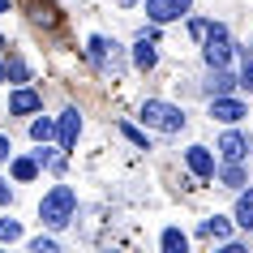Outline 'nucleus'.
Here are the masks:
<instances>
[{
    "label": "nucleus",
    "mask_w": 253,
    "mask_h": 253,
    "mask_svg": "<svg viewBox=\"0 0 253 253\" xmlns=\"http://www.w3.org/2000/svg\"><path fill=\"white\" fill-rule=\"evenodd\" d=\"M73 214H78V193H73L69 185H56V189L43 193V202H39V223H47V227H69V223H73Z\"/></svg>",
    "instance_id": "nucleus-1"
},
{
    "label": "nucleus",
    "mask_w": 253,
    "mask_h": 253,
    "mask_svg": "<svg viewBox=\"0 0 253 253\" xmlns=\"http://www.w3.org/2000/svg\"><path fill=\"white\" fill-rule=\"evenodd\" d=\"M142 125L159 129V133H180L185 129V112L176 103H163V99H146L142 103Z\"/></svg>",
    "instance_id": "nucleus-2"
},
{
    "label": "nucleus",
    "mask_w": 253,
    "mask_h": 253,
    "mask_svg": "<svg viewBox=\"0 0 253 253\" xmlns=\"http://www.w3.org/2000/svg\"><path fill=\"white\" fill-rule=\"evenodd\" d=\"M232 47H236V43H232V30H227L223 22H211L206 35H202V60L211 69H219V65L232 60Z\"/></svg>",
    "instance_id": "nucleus-3"
},
{
    "label": "nucleus",
    "mask_w": 253,
    "mask_h": 253,
    "mask_svg": "<svg viewBox=\"0 0 253 253\" xmlns=\"http://www.w3.org/2000/svg\"><path fill=\"white\" fill-rule=\"evenodd\" d=\"M90 60L99 65V73H112V78L125 73V60H120V43H116V39L90 35Z\"/></svg>",
    "instance_id": "nucleus-4"
},
{
    "label": "nucleus",
    "mask_w": 253,
    "mask_h": 253,
    "mask_svg": "<svg viewBox=\"0 0 253 253\" xmlns=\"http://www.w3.org/2000/svg\"><path fill=\"white\" fill-rule=\"evenodd\" d=\"M189 9H193V0H146V17L155 26H168L176 17H185Z\"/></svg>",
    "instance_id": "nucleus-5"
},
{
    "label": "nucleus",
    "mask_w": 253,
    "mask_h": 253,
    "mask_svg": "<svg viewBox=\"0 0 253 253\" xmlns=\"http://www.w3.org/2000/svg\"><path fill=\"white\" fill-rule=\"evenodd\" d=\"M249 116V107L232 99V94H211V120H223V125H236V120Z\"/></svg>",
    "instance_id": "nucleus-6"
},
{
    "label": "nucleus",
    "mask_w": 253,
    "mask_h": 253,
    "mask_svg": "<svg viewBox=\"0 0 253 253\" xmlns=\"http://www.w3.org/2000/svg\"><path fill=\"white\" fill-rule=\"evenodd\" d=\"M78 137H82V116H78V107H65L60 120H56V142H60V150H73Z\"/></svg>",
    "instance_id": "nucleus-7"
},
{
    "label": "nucleus",
    "mask_w": 253,
    "mask_h": 253,
    "mask_svg": "<svg viewBox=\"0 0 253 253\" xmlns=\"http://www.w3.org/2000/svg\"><path fill=\"white\" fill-rule=\"evenodd\" d=\"M185 163H189V172L198 176V180H211V176H214V155L206 146H189L185 150Z\"/></svg>",
    "instance_id": "nucleus-8"
},
{
    "label": "nucleus",
    "mask_w": 253,
    "mask_h": 253,
    "mask_svg": "<svg viewBox=\"0 0 253 253\" xmlns=\"http://www.w3.org/2000/svg\"><path fill=\"white\" fill-rule=\"evenodd\" d=\"M133 65L142 69V73H150V69L159 65V52H155V35H137V43H133Z\"/></svg>",
    "instance_id": "nucleus-9"
},
{
    "label": "nucleus",
    "mask_w": 253,
    "mask_h": 253,
    "mask_svg": "<svg viewBox=\"0 0 253 253\" xmlns=\"http://www.w3.org/2000/svg\"><path fill=\"white\" fill-rule=\"evenodd\" d=\"M236 86H240V78H236V73H227V65H219V69L206 73V86H202V90H206V94H232Z\"/></svg>",
    "instance_id": "nucleus-10"
},
{
    "label": "nucleus",
    "mask_w": 253,
    "mask_h": 253,
    "mask_svg": "<svg viewBox=\"0 0 253 253\" xmlns=\"http://www.w3.org/2000/svg\"><path fill=\"white\" fill-rule=\"evenodd\" d=\"M219 155H223L227 163H240L245 155H249V137H240L236 129H227V133L219 137Z\"/></svg>",
    "instance_id": "nucleus-11"
},
{
    "label": "nucleus",
    "mask_w": 253,
    "mask_h": 253,
    "mask_svg": "<svg viewBox=\"0 0 253 253\" xmlns=\"http://www.w3.org/2000/svg\"><path fill=\"white\" fill-rule=\"evenodd\" d=\"M39 107H43V99H39V90H30V86H22V90L9 94V112H13V116H30V112H39Z\"/></svg>",
    "instance_id": "nucleus-12"
},
{
    "label": "nucleus",
    "mask_w": 253,
    "mask_h": 253,
    "mask_svg": "<svg viewBox=\"0 0 253 253\" xmlns=\"http://www.w3.org/2000/svg\"><path fill=\"white\" fill-rule=\"evenodd\" d=\"M236 223L245 232H253V185L240 189V198H236Z\"/></svg>",
    "instance_id": "nucleus-13"
},
{
    "label": "nucleus",
    "mask_w": 253,
    "mask_h": 253,
    "mask_svg": "<svg viewBox=\"0 0 253 253\" xmlns=\"http://www.w3.org/2000/svg\"><path fill=\"white\" fill-rule=\"evenodd\" d=\"M9 163H13V180H17V185H26V180H35V176H39V163L26 159V155H22V159H9Z\"/></svg>",
    "instance_id": "nucleus-14"
},
{
    "label": "nucleus",
    "mask_w": 253,
    "mask_h": 253,
    "mask_svg": "<svg viewBox=\"0 0 253 253\" xmlns=\"http://www.w3.org/2000/svg\"><path fill=\"white\" fill-rule=\"evenodd\" d=\"M159 245H163L168 253H185V249H189V236L180 232V227H168V232L159 236Z\"/></svg>",
    "instance_id": "nucleus-15"
},
{
    "label": "nucleus",
    "mask_w": 253,
    "mask_h": 253,
    "mask_svg": "<svg viewBox=\"0 0 253 253\" xmlns=\"http://www.w3.org/2000/svg\"><path fill=\"white\" fill-rule=\"evenodd\" d=\"M227 232H232V223H227L223 214H211V219H202V236H214V240H223Z\"/></svg>",
    "instance_id": "nucleus-16"
},
{
    "label": "nucleus",
    "mask_w": 253,
    "mask_h": 253,
    "mask_svg": "<svg viewBox=\"0 0 253 253\" xmlns=\"http://www.w3.org/2000/svg\"><path fill=\"white\" fill-rule=\"evenodd\" d=\"M240 86H245V90L253 94V47H240Z\"/></svg>",
    "instance_id": "nucleus-17"
},
{
    "label": "nucleus",
    "mask_w": 253,
    "mask_h": 253,
    "mask_svg": "<svg viewBox=\"0 0 253 253\" xmlns=\"http://www.w3.org/2000/svg\"><path fill=\"white\" fill-rule=\"evenodd\" d=\"M219 176H223V185H227V189H245V168H240V163H227Z\"/></svg>",
    "instance_id": "nucleus-18"
},
{
    "label": "nucleus",
    "mask_w": 253,
    "mask_h": 253,
    "mask_svg": "<svg viewBox=\"0 0 253 253\" xmlns=\"http://www.w3.org/2000/svg\"><path fill=\"white\" fill-rule=\"evenodd\" d=\"M52 133H56V125L47 116H43V120H30V137H35V142H47Z\"/></svg>",
    "instance_id": "nucleus-19"
},
{
    "label": "nucleus",
    "mask_w": 253,
    "mask_h": 253,
    "mask_svg": "<svg viewBox=\"0 0 253 253\" xmlns=\"http://www.w3.org/2000/svg\"><path fill=\"white\" fill-rule=\"evenodd\" d=\"M4 78H13V82H26V78H30L26 60H17V56H9V65H4Z\"/></svg>",
    "instance_id": "nucleus-20"
},
{
    "label": "nucleus",
    "mask_w": 253,
    "mask_h": 253,
    "mask_svg": "<svg viewBox=\"0 0 253 253\" xmlns=\"http://www.w3.org/2000/svg\"><path fill=\"white\" fill-rule=\"evenodd\" d=\"M0 240H9V245L22 240V223H17V219H0Z\"/></svg>",
    "instance_id": "nucleus-21"
},
{
    "label": "nucleus",
    "mask_w": 253,
    "mask_h": 253,
    "mask_svg": "<svg viewBox=\"0 0 253 253\" xmlns=\"http://www.w3.org/2000/svg\"><path fill=\"white\" fill-rule=\"evenodd\" d=\"M120 133L129 137V142H133V146H142V150H150V142H146V133H137L133 125H120Z\"/></svg>",
    "instance_id": "nucleus-22"
},
{
    "label": "nucleus",
    "mask_w": 253,
    "mask_h": 253,
    "mask_svg": "<svg viewBox=\"0 0 253 253\" xmlns=\"http://www.w3.org/2000/svg\"><path fill=\"white\" fill-rule=\"evenodd\" d=\"M30 249H35V253H56V240L52 236H35V240H30Z\"/></svg>",
    "instance_id": "nucleus-23"
},
{
    "label": "nucleus",
    "mask_w": 253,
    "mask_h": 253,
    "mask_svg": "<svg viewBox=\"0 0 253 253\" xmlns=\"http://www.w3.org/2000/svg\"><path fill=\"white\" fill-rule=\"evenodd\" d=\"M206 26H211L206 17H193V22H189V35H193V39H202V35H206Z\"/></svg>",
    "instance_id": "nucleus-24"
},
{
    "label": "nucleus",
    "mask_w": 253,
    "mask_h": 253,
    "mask_svg": "<svg viewBox=\"0 0 253 253\" xmlns=\"http://www.w3.org/2000/svg\"><path fill=\"white\" fill-rule=\"evenodd\" d=\"M13 159V142H9V133H0V163Z\"/></svg>",
    "instance_id": "nucleus-25"
},
{
    "label": "nucleus",
    "mask_w": 253,
    "mask_h": 253,
    "mask_svg": "<svg viewBox=\"0 0 253 253\" xmlns=\"http://www.w3.org/2000/svg\"><path fill=\"white\" fill-rule=\"evenodd\" d=\"M9 198H13V189H9V180L0 176V206H9Z\"/></svg>",
    "instance_id": "nucleus-26"
},
{
    "label": "nucleus",
    "mask_w": 253,
    "mask_h": 253,
    "mask_svg": "<svg viewBox=\"0 0 253 253\" xmlns=\"http://www.w3.org/2000/svg\"><path fill=\"white\" fill-rule=\"evenodd\" d=\"M0 13H9V0H0Z\"/></svg>",
    "instance_id": "nucleus-27"
},
{
    "label": "nucleus",
    "mask_w": 253,
    "mask_h": 253,
    "mask_svg": "<svg viewBox=\"0 0 253 253\" xmlns=\"http://www.w3.org/2000/svg\"><path fill=\"white\" fill-rule=\"evenodd\" d=\"M0 82H4V65H0Z\"/></svg>",
    "instance_id": "nucleus-28"
},
{
    "label": "nucleus",
    "mask_w": 253,
    "mask_h": 253,
    "mask_svg": "<svg viewBox=\"0 0 253 253\" xmlns=\"http://www.w3.org/2000/svg\"><path fill=\"white\" fill-rule=\"evenodd\" d=\"M0 47H4V35H0Z\"/></svg>",
    "instance_id": "nucleus-29"
},
{
    "label": "nucleus",
    "mask_w": 253,
    "mask_h": 253,
    "mask_svg": "<svg viewBox=\"0 0 253 253\" xmlns=\"http://www.w3.org/2000/svg\"><path fill=\"white\" fill-rule=\"evenodd\" d=\"M125 4H129V0H125Z\"/></svg>",
    "instance_id": "nucleus-30"
}]
</instances>
